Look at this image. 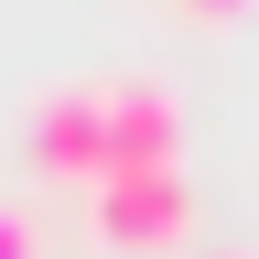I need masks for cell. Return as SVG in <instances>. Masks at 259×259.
<instances>
[{"instance_id": "cell-1", "label": "cell", "mask_w": 259, "mask_h": 259, "mask_svg": "<svg viewBox=\"0 0 259 259\" xmlns=\"http://www.w3.org/2000/svg\"><path fill=\"white\" fill-rule=\"evenodd\" d=\"M22 151H32L44 184L97 194L108 184V76H54L32 97V119H22Z\"/></svg>"}, {"instance_id": "cell-2", "label": "cell", "mask_w": 259, "mask_h": 259, "mask_svg": "<svg viewBox=\"0 0 259 259\" xmlns=\"http://www.w3.org/2000/svg\"><path fill=\"white\" fill-rule=\"evenodd\" d=\"M87 227H97V248H119V259H162V248H184V238H194V184H184V162L108 173V184L87 194Z\"/></svg>"}, {"instance_id": "cell-3", "label": "cell", "mask_w": 259, "mask_h": 259, "mask_svg": "<svg viewBox=\"0 0 259 259\" xmlns=\"http://www.w3.org/2000/svg\"><path fill=\"white\" fill-rule=\"evenodd\" d=\"M0 259H44V238H32V216H22V205H0Z\"/></svg>"}, {"instance_id": "cell-4", "label": "cell", "mask_w": 259, "mask_h": 259, "mask_svg": "<svg viewBox=\"0 0 259 259\" xmlns=\"http://www.w3.org/2000/svg\"><path fill=\"white\" fill-rule=\"evenodd\" d=\"M173 11H184V22H238L248 0H173Z\"/></svg>"}, {"instance_id": "cell-5", "label": "cell", "mask_w": 259, "mask_h": 259, "mask_svg": "<svg viewBox=\"0 0 259 259\" xmlns=\"http://www.w3.org/2000/svg\"><path fill=\"white\" fill-rule=\"evenodd\" d=\"M216 259H248V248H216Z\"/></svg>"}]
</instances>
